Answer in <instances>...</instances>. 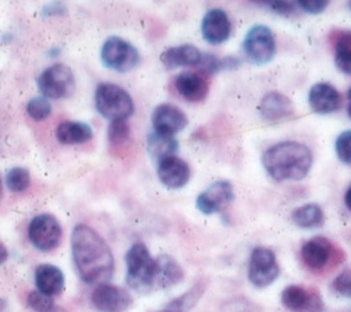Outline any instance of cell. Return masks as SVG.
Instances as JSON below:
<instances>
[{
  "instance_id": "1",
  "label": "cell",
  "mask_w": 351,
  "mask_h": 312,
  "mask_svg": "<svg viewBox=\"0 0 351 312\" xmlns=\"http://www.w3.org/2000/svg\"><path fill=\"white\" fill-rule=\"evenodd\" d=\"M77 272L86 285H105L114 274V258L104 237L91 226L77 225L71 233Z\"/></svg>"
},
{
  "instance_id": "2",
  "label": "cell",
  "mask_w": 351,
  "mask_h": 312,
  "mask_svg": "<svg viewBox=\"0 0 351 312\" xmlns=\"http://www.w3.org/2000/svg\"><path fill=\"white\" fill-rule=\"evenodd\" d=\"M313 162L311 149L295 141L276 144L262 156L263 167L276 182L302 180L310 173Z\"/></svg>"
},
{
  "instance_id": "3",
  "label": "cell",
  "mask_w": 351,
  "mask_h": 312,
  "mask_svg": "<svg viewBox=\"0 0 351 312\" xmlns=\"http://www.w3.org/2000/svg\"><path fill=\"white\" fill-rule=\"evenodd\" d=\"M125 282L133 290L145 293L155 289L156 259L143 243L131 245L125 254Z\"/></svg>"
},
{
  "instance_id": "4",
  "label": "cell",
  "mask_w": 351,
  "mask_h": 312,
  "mask_svg": "<svg viewBox=\"0 0 351 312\" xmlns=\"http://www.w3.org/2000/svg\"><path fill=\"white\" fill-rule=\"evenodd\" d=\"M95 105L98 112L110 121L125 120L134 113V101L124 88L102 82L95 93Z\"/></svg>"
},
{
  "instance_id": "5",
  "label": "cell",
  "mask_w": 351,
  "mask_h": 312,
  "mask_svg": "<svg viewBox=\"0 0 351 312\" xmlns=\"http://www.w3.org/2000/svg\"><path fill=\"white\" fill-rule=\"evenodd\" d=\"M301 259L310 271L321 274L343 262L344 254L330 240L314 237L305 241L301 248Z\"/></svg>"
},
{
  "instance_id": "6",
  "label": "cell",
  "mask_w": 351,
  "mask_h": 312,
  "mask_svg": "<svg viewBox=\"0 0 351 312\" xmlns=\"http://www.w3.org/2000/svg\"><path fill=\"white\" fill-rule=\"evenodd\" d=\"M243 52L252 64L262 66L269 63L276 53V40L271 28L254 25L244 38Z\"/></svg>"
},
{
  "instance_id": "7",
  "label": "cell",
  "mask_w": 351,
  "mask_h": 312,
  "mask_svg": "<svg viewBox=\"0 0 351 312\" xmlns=\"http://www.w3.org/2000/svg\"><path fill=\"white\" fill-rule=\"evenodd\" d=\"M38 88L48 99H64L75 89L74 74L66 64H53L43 70L38 77Z\"/></svg>"
},
{
  "instance_id": "8",
  "label": "cell",
  "mask_w": 351,
  "mask_h": 312,
  "mask_svg": "<svg viewBox=\"0 0 351 312\" xmlns=\"http://www.w3.org/2000/svg\"><path fill=\"white\" fill-rule=\"evenodd\" d=\"M101 59L106 67L119 73H127L140 64V52L130 42L119 36H110L104 43Z\"/></svg>"
},
{
  "instance_id": "9",
  "label": "cell",
  "mask_w": 351,
  "mask_h": 312,
  "mask_svg": "<svg viewBox=\"0 0 351 312\" xmlns=\"http://www.w3.org/2000/svg\"><path fill=\"white\" fill-rule=\"evenodd\" d=\"M62 226L53 215L40 213L29 221L28 239L31 244L42 252H49L58 248L62 243Z\"/></svg>"
},
{
  "instance_id": "10",
  "label": "cell",
  "mask_w": 351,
  "mask_h": 312,
  "mask_svg": "<svg viewBox=\"0 0 351 312\" xmlns=\"http://www.w3.org/2000/svg\"><path fill=\"white\" fill-rule=\"evenodd\" d=\"M279 275L280 267L275 252L267 247L254 248L248 267V279L252 286L258 289H265L271 286Z\"/></svg>"
},
{
  "instance_id": "11",
  "label": "cell",
  "mask_w": 351,
  "mask_h": 312,
  "mask_svg": "<svg viewBox=\"0 0 351 312\" xmlns=\"http://www.w3.org/2000/svg\"><path fill=\"white\" fill-rule=\"evenodd\" d=\"M234 201V190L230 182L219 180L197 197V208L204 215H213Z\"/></svg>"
},
{
  "instance_id": "12",
  "label": "cell",
  "mask_w": 351,
  "mask_h": 312,
  "mask_svg": "<svg viewBox=\"0 0 351 312\" xmlns=\"http://www.w3.org/2000/svg\"><path fill=\"white\" fill-rule=\"evenodd\" d=\"M283 305L293 312H322L324 300L317 289L289 286L282 293Z\"/></svg>"
},
{
  "instance_id": "13",
  "label": "cell",
  "mask_w": 351,
  "mask_h": 312,
  "mask_svg": "<svg viewBox=\"0 0 351 312\" xmlns=\"http://www.w3.org/2000/svg\"><path fill=\"white\" fill-rule=\"evenodd\" d=\"M91 300L99 312H124L133 305V297L127 290L109 283L99 285Z\"/></svg>"
},
{
  "instance_id": "14",
  "label": "cell",
  "mask_w": 351,
  "mask_h": 312,
  "mask_svg": "<svg viewBox=\"0 0 351 312\" xmlns=\"http://www.w3.org/2000/svg\"><path fill=\"white\" fill-rule=\"evenodd\" d=\"M158 177L165 187L179 190L190 182L191 169L179 156H169L158 163Z\"/></svg>"
},
{
  "instance_id": "15",
  "label": "cell",
  "mask_w": 351,
  "mask_h": 312,
  "mask_svg": "<svg viewBox=\"0 0 351 312\" xmlns=\"http://www.w3.org/2000/svg\"><path fill=\"white\" fill-rule=\"evenodd\" d=\"M187 124L189 119L186 113L170 104L159 105L152 113L154 131L166 134V136H174V134L183 131Z\"/></svg>"
},
{
  "instance_id": "16",
  "label": "cell",
  "mask_w": 351,
  "mask_h": 312,
  "mask_svg": "<svg viewBox=\"0 0 351 312\" xmlns=\"http://www.w3.org/2000/svg\"><path fill=\"white\" fill-rule=\"evenodd\" d=\"M201 32L210 45L223 43L232 34V21L222 9H210L202 19Z\"/></svg>"
},
{
  "instance_id": "17",
  "label": "cell",
  "mask_w": 351,
  "mask_h": 312,
  "mask_svg": "<svg viewBox=\"0 0 351 312\" xmlns=\"http://www.w3.org/2000/svg\"><path fill=\"white\" fill-rule=\"evenodd\" d=\"M174 86L182 98L191 104H198L206 99L209 94L208 80L193 71H184L174 78Z\"/></svg>"
},
{
  "instance_id": "18",
  "label": "cell",
  "mask_w": 351,
  "mask_h": 312,
  "mask_svg": "<svg viewBox=\"0 0 351 312\" xmlns=\"http://www.w3.org/2000/svg\"><path fill=\"white\" fill-rule=\"evenodd\" d=\"M206 53L201 52L194 45H182L165 51L160 55V62L167 69H178V67H204Z\"/></svg>"
},
{
  "instance_id": "19",
  "label": "cell",
  "mask_w": 351,
  "mask_h": 312,
  "mask_svg": "<svg viewBox=\"0 0 351 312\" xmlns=\"http://www.w3.org/2000/svg\"><path fill=\"white\" fill-rule=\"evenodd\" d=\"M341 95L335 86L326 82H318L311 86L308 102L313 112L318 115H329L340 109Z\"/></svg>"
},
{
  "instance_id": "20",
  "label": "cell",
  "mask_w": 351,
  "mask_h": 312,
  "mask_svg": "<svg viewBox=\"0 0 351 312\" xmlns=\"http://www.w3.org/2000/svg\"><path fill=\"white\" fill-rule=\"evenodd\" d=\"M258 109L262 117L271 123L286 120L294 113L291 101L279 93H268L262 98Z\"/></svg>"
},
{
  "instance_id": "21",
  "label": "cell",
  "mask_w": 351,
  "mask_h": 312,
  "mask_svg": "<svg viewBox=\"0 0 351 312\" xmlns=\"http://www.w3.org/2000/svg\"><path fill=\"white\" fill-rule=\"evenodd\" d=\"M35 285L43 294L58 296L64 290V275L58 266L42 263L35 269Z\"/></svg>"
},
{
  "instance_id": "22",
  "label": "cell",
  "mask_w": 351,
  "mask_h": 312,
  "mask_svg": "<svg viewBox=\"0 0 351 312\" xmlns=\"http://www.w3.org/2000/svg\"><path fill=\"white\" fill-rule=\"evenodd\" d=\"M184 279L183 267L170 255H159L156 258V280L155 289H170L182 283Z\"/></svg>"
},
{
  "instance_id": "23",
  "label": "cell",
  "mask_w": 351,
  "mask_h": 312,
  "mask_svg": "<svg viewBox=\"0 0 351 312\" xmlns=\"http://www.w3.org/2000/svg\"><path fill=\"white\" fill-rule=\"evenodd\" d=\"M94 136L93 128L82 121H63L56 128V139L64 145L88 143Z\"/></svg>"
},
{
  "instance_id": "24",
  "label": "cell",
  "mask_w": 351,
  "mask_h": 312,
  "mask_svg": "<svg viewBox=\"0 0 351 312\" xmlns=\"http://www.w3.org/2000/svg\"><path fill=\"white\" fill-rule=\"evenodd\" d=\"M148 152L152 158L160 162L169 156H174L176 151L179 149V141L174 139V136H166L160 132H151L148 136Z\"/></svg>"
},
{
  "instance_id": "25",
  "label": "cell",
  "mask_w": 351,
  "mask_h": 312,
  "mask_svg": "<svg viewBox=\"0 0 351 312\" xmlns=\"http://www.w3.org/2000/svg\"><path fill=\"white\" fill-rule=\"evenodd\" d=\"M291 220L295 226L301 229H317L324 225L325 215L319 205L306 204L293 212Z\"/></svg>"
},
{
  "instance_id": "26",
  "label": "cell",
  "mask_w": 351,
  "mask_h": 312,
  "mask_svg": "<svg viewBox=\"0 0 351 312\" xmlns=\"http://www.w3.org/2000/svg\"><path fill=\"white\" fill-rule=\"evenodd\" d=\"M335 63L337 69L351 75V32H340L335 39Z\"/></svg>"
},
{
  "instance_id": "27",
  "label": "cell",
  "mask_w": 351,
  "mask_h": 312,
  "mask_svg": "<svg viewBox=\"0 0 351 312\" xmlns=\"http://www.w3.org/2000/svg\"><path fill=\"white\" fill-rule=\"evenodd\" d=\"M5 182L12 193H24L31 184V176L24 167H13L8 171Z\"/></svg>"
},
{
  "instance_id": "28",
  "label": "cell",
  "mask_w": 351,
  "mask_h": 312,
  "mask_svg": "<svg viewBox=\"0 0 351 312\" xmlns=\"http://www.w3.org/2000/svg\"><path fill=\"white\" fill-rule=\"evenodd\" d=\"M204 285L198 283L195 285L190 291H187L186 294L180 296L179 298H174L171 302H169L166 307L171 308L178 312H187L189 309H191L197 301L201 298V296L204 294Z\"/></svg>"
},
{
  "instance_id": "29",
  "label": "cell",
  "mask_w": 351,
  "mask_h": 312,
  "mask_svg": "<svg viewBox=\"0 0 351 312\" xmlns=\"http://www.w3.org/2000/svg\"><path fill=\"white\" fill-rule=\"evenodd\" d=\"M28 116L35 121H42L52 113V105L45 97L32 98L27 105Z\"/></svg>"
},
{
  "instance_id": "30",
  "label": "cell",
  "mask_w": 351,
  "mask_h": 312,
  "mask_svg": "<svg viewBox=\"0 0 351 312\" xmlns=\"http://www.w3.org/2000/svg\"><path fill=\"white\" fill-rule=\"evenodd\" d=\"M130 125L125 120H116L110 121L108 128V139L109 143L113 145H121L130 139Z\"/></svg>"
},
{
  "instance_id": "31",
  "label": "cell",
  "mask_w": 351,
  "mask_h": 312,
  "mask_svg": "<svg viewBox=\"0 0 351 312\" xmlns=\"http://www.w3.org/2000/svg\"><path fill=\"white\" fill-rule=\"evenodd\" d=\"M27 304L35 312H49L55 307L52 297L43 294L39 290H34L28 294Z\"/></svg>"
},
{
  "instance_id": "32",
  "label": "cell",
  "mask_w": 351,
  "mask_h": 312,
  "mask_svg": "<svg viewBox=\"0 0 351 312\" xmlns=\"http://www.w3.org/2000/svg\"><path fill=\"white\" fill-rule=\"evenodd\" d=\"M335 149L337 158L343 163L351 165V130L340 134L335 143Z\"/></svg>"
},
{
  "instance_id": "33",
  "label": "cell",
  "mask_w": 351,
  "mask_h": 312,
  "mask_svg": "<svg viewBox=\"0 0 351 312\" xmlns=\"http://www.w3.org/2000/svg\"><path fill=\"white\" fill-rule=\"evenodd\" d=\"M332 289L347 298H351V269L343 271L336 279L332 282Z\"/></svg>"
},
{
  "instance_id": "34",
  "label": "cell",
  "mask_w": 351,
  "mask_h": 312,
  "mask_svg": "<svg viewBox=\"0 0 351 312\" xmlns=\"http://www.w3.org/2000/svg\"><path fill=\"white\" fill-rule=\"evenodd\" d=\"M297 6L305 13L319 14L329 6V2L328 0H301V2L297 3Z\"/></svg>"
},
{
  "instance_id": "35",
  "label": "cell",
  "mask_w": 351,
  "mask_h": 312,
  "mask_svg": "<svg viewBox=\"0 0 351 312\" xmlns=\"http://www.w3.org/2000/svg\"><path fill=\"white\" fill-rule=\"evenodd\" d=\"M268 9H271L274 13L285 16V17H291L297 13V5L290 3V2H274V3H267L265 5Z\"/></svg>"
},
{
  "instance_id": "36",
  "label": "cell",
  "mask_w": 351,
  "mask_h": 312,
  "mask_svg": "<svg viewBox=\"0 0 351 312\" xmlns=\"http://www.w3.org/2000/svg\"><path fill=\"white\" fill-rule=\"evenodd\" d=\"M66 12L67 10L62 3H52L43 9V14L45 16H59V14H66Z\"/></svg>"
},
{
  "instance_id": "37",
  "label": "cell",
  "mask_w": 351,
  "mask_h": 312,
  "mask_svg": "<svg viewBox=\"0 0 351 312\" xmlns=\"http://www.w3.org/2000/svg\"><path fill=\"white\" fill-rule=\"evenodd\" d=\"M344 204L348 208V211H351V186L347 189V191L344 194Z\"/></svg>"
},
{
  "instance_id": "38",
  "label": "cell",
  "mask_w": 351,
  "mask_h": 312,
  "mask_svg": "<svg viewBox=\"0 0 351 312\" xmlns=\"http://www.w3.org/2000/svg\"><path fill=\"white\" fill-rule=\"evenodd\" d=\"M8 256H9V252H8V250H6V245L2 244V262H3V263L6 262Z\"/></svg>"
},
{
  "instance_id": "39",
  "label": "cell",
  "mask_w": 351,
  "mask_h": 312,
  "mask_svg": "<svg viewBox=\"0 0 351 312\" xmlns=\"http://www.w3.org/2000/svg\"><path fill=\"white\" fill-rule=\"evenodd\" d=\"M347 113H348V117L351 119V88L348 91V106H347Z\"/></svg>"
},
{
  "instance_id": "40",
  "label": "cell",
  "mask_w": 351,
  "mask_h": 312,
  "mask_svg": "<svg viewBox=\"0 0 351 312\" xmlns=\"http://www.w3.org/2000/svg\"><path fill=\"white\" fill-rule=\"evenodd\" d=\"M49 312H67L64 308H62V307H58V305H55Z\"/></svg>"
},
{
  "instance_id": "41",
  "label": "cell",
  "mask_w": 351,
  "mask_h": 312,
  "mask_svg": "<svg viewBox=\"0 0 351 312\" xmlns=\"http://www.w3.org/2000/svg\"><path fill=\"white\" fill-rule=\"evenodd\" d=\"M158 312H178V311H174V309H171V308H165V309H162V311H158Z\"/></svg>"
},
{
  "instance_id": "42",
  "label": "cell",
  "mask_w": 351,
  "mask_h": 312,
  "mask_svg": "<svg viewBox=\"0 0 351 312\" xmlns=\"http://www.w3.org/2000/svg\"><path fill=\"white\" fill-rule=\"evenodd\" d=\"M350 6H351V3H350Z\"/></svg>"
}]
</instances>
